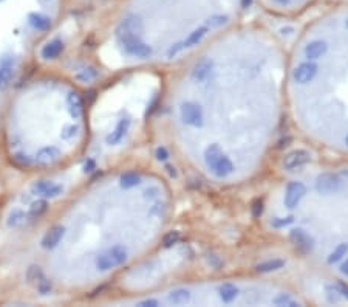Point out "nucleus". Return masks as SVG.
I'll return each instance as SVG.
<instances>
[{"instance_id": "nucleus-1", "label": "nucleus", "mask_w": 348, "mask_h": 307, "mask_svg": "<svg viewBox=\"0 0 348 307\" xmlns=\"http://www.w3.org/2000/svg\"><path fill=\"white\" fill-rule=\"evenodd\" d=\"M116 36H118L119 45L129 56H133L138 59H146L152 54V48L143 41L141 36L127 33V32H116Z\"/></svg>"}, {"instance_id": "nucleus-2", "label": "nucleus", "mask_w": 348, "mask_h": 307, "mask_svg": "<svg viewBox=\"0 0 348 307\" xmlns=\"http://www.w3.org/2000/svg\"><path fill=\"white\" fill-rule=\"evenodd\" d=\"M319 0H260V4L274 13L280 14H296L314 5Z\"/></svg>"}, {"instance_id": "nucleus-3", "label": "nucleus", "mask_w": 348, "mask_h": 307, "mask_svg": "<svg viewBox=\"0 0 348 307\" xmlns=\"http://www.w3.org/2000/svg\"><path fill=\"white\" fill-rule=\"evenodd\" d=\"M125 259H127V250L121 247V245H115V247L106 250L96 258V268L99 271H109L124 264Z\"/></svg>"}, {"instance_id": "nucleus-4", "label": "nucleus", "mask_w": 348, "mask_h": 307, "mask_svg": "<svg viewBox=\"0 0 348 307\" xmlns=\"http://www.w3.org/2000/svg\"><path fill=\"white\" fill-rule=\"evenodd\" d=\"M316 190H318L319 194H324V196L337 194L343 190V178L337 174L325 172L318 178V181H316Z\"/></svg>"}, {"instance_id": "nucleus-5", "label": "nucleus", "mask_w": 348, "mask_h": 307, "mask_svg": "<svg viewBox=\"0 0 348 307\" xmlns=\"http://www.w3.org/2000/svg\"><path fill=\"white\" fill-rule=\"evenodd\" d=\"M318 66L314 64V60H303V63L297 64V67L293 70V82L296 85H305L308 82H312L318 76Z\"/></svg>"}, {"instance_id": "nucleus-6", "label": "nucleus", "mask_w": 348, "mask_h": 307, "mask_svg": "<svg viewBox=\"0 0 348 307\" xmlns=\"http://www.w3.org/2000/svg\"><path fill=\"white\" fill-rule=\"evenodd\" d=\"M180 116H181L184 125L192 126V128H198L201 125V119H203V110H201V107H198L197 103L186 101L180 107Z\"/></svg>"}, {"instance_id": "nucleus-7", "label": "nucleus", "mask_w": 348, "mask_h": 307, "mask_svg": "<svg viewBox=\"0 0 348 307\" xmlns=\"http://www.w3.org/2000/svg\"><path fill=\"white\" fill-rule=\"evenodd\" d=\"M305 193H306V187L302 181H291L287 187V190H285V206L288 209H294L302 200V197L305 196Z\"/></svg>"}, {"instance_id": "nucleus-8", "label": "nucleus", "mask_w": 348, "mask_h": 307, "mask_svg": "<svg viewBox=\"0 0 348 307\" xmlns=\"http://www.w3.org/2000/svg\"><path fill=\"white\" fill-rule=\"evenodd\" d=\"M31 191H33V194H36V196H39V197L54 199V197L60 196L64 190H62V187L57 185V183H54V181L41 180V181L33 183V187H31Z\"/></svg>"}, {"instance_id": "nucleus-9", "label": "nucleus", "mask_w": 348, "mask_h": 307, "mask_svg": "<svg viewBox=\"0 0 348 307\" xmlns=\"http://www.w3.org/2000/svg\"><path fill=\"white\" fill-rule=\"evenodd\" d=\"M14 76V66H13V59L5 56L0 60V90H4L10 85Z\"/></svg>"}, {"instance_id": "nucleus-10", "label": "nucleus", "mask_w": 348, "mask_h": 307, "mask_svg": "<svg viewBox=\"0 0 348 307\" xmlns=\"http://www.w3.org/2000/svg\"><path fill=\"white\" fill-rule=\"evenodd\" d=\"M65 236V228L62 227V225H56L53 227L44 237L42 240V247L47 249V250H51L54 247H57V243L62 240V237Z\"/></svg>"}, {"instance_id": "nucleus-11", "label": "nucleus", "mask_w": 348, "mask_h": 307, "mask_svg": "<svg viewBox=\"0 0 348 307\" xmlns=\"http://www.w3.org/2000/svg\"><path fill=\"white\" fill-rule=\"evenodd\" d=\"M308 160H309V156L305 150H296V152L290 154L288 157H285L283 166L287 169H294V168H299V166L305 165Z\"/></svg>"}, {"instance_id": "nucleus-12", "label": "nucleus", "mask_w": 348, "mask_h": 307, "mask_svg": "<svg viewBox=\"0 0 348 307\" xmlns=\"http://www.w3.org/2000/svg\"><path fill=\"white\" fill-rule=\"evenodd\" d=\"M129 126H130V121H129L127 118H122V119L118 122V125H116L115 131L107 137V143H109V144H116V143H119V141L124 138L125 132L129 131Z\"/></svg>"}, {"instance_id": "nucleus-13", "label": "nucleus", "mask_w": 348, "mask_h": 307, "mask_svg": "<svg viewBox=\"0 0 348 307\" xmlns=\"http://www.w3.org/2000/svg\"><path fill=\"white\" fill-rule=\"evenodd\" d=\"M62 50H64V44H62V41H60V39H54V41L48 42V44L42 48L41 54H42L44 59L48 60V59L57 57V56L62 53Z\"/></svg>"}, {"instance_id": "nucleus-14", "label": "nucleus", "mask_w": 348, "mask_h": 307, "mask_svg": "<svg viewBox=\"0 0 348 307\" xmlns=\"http://www.w3.org/2000/svg\"><path fill=\"white\" fill-rule=\"evenodd\" d=\"M28 20H29L31 26L39 29V32H47V29L51 28V19L47 17V16H44V14L33 13V14H29Z\"/></svg>"}, {"instance_id": "nucleus-15", "label": "nucleus", "mask_w": 348, "mask_h": 307, "mask_svg": "<svg viewBox=\"0 0 348 307\" xmlns=\"http://www.w3.org/2000/svg\"><path fill=\"white\" fill-rule=\"evenodd\" d=\"M67 107H68V112L73 118H79L82 115V103H81V98L76 91H70L68 94Z\"/></svg>"}, {"instance_id": "nucleus-16", "label": "nucleus", "mask_w": 348, "mask_h": 307, "mask_svg": "<svg viewBox=\"0 0 348 307\" xmlns=\"http://www.w3.org/2000/svg\"><path fill=\"white\" fill-rule=\"evenodd\" d=\"M60 156V152L57 147L54 146H47V147H42L39 152H38V162L39 163H53L54 160H57Z\"/></svg>"}, {"instance_id": "nucleus-17", "label": "nucleus", "mask_w": 348, "mask_h": 307, "mask_svg": "<svg viewBox=\"0 0 348 307\" xmlns=\"http://www.w3.org/2000/svg\"><path fill=\"white\" fill-rule=\"evenodd\" d=\"M237 293H238V289L231 283H226V284H223L220 287V296L225 302H232L235 299Z\"/></svg>"}, {"instance_id": "nucleus-18", "label": "nucleus", "mask_w": 348, "mask_h": 307, "mask_svg": "<svg viewBox=\"0 0 348 307\" xmlns=\"http://www.w3.org/2000/svg\"><path fill=\"white\" fill-rule=\"evenodd\" d=\"M189 299H191V293L183 289H178V290H173L172 293H169V302H172V304H186V302H189Z\"/></svg>"}, {"instance_id": "nucleus-19", "label": "nucleus", "mask_w": 348, "mask_h": 307, "mask_svg": "<svg viewBox=\"0 0 348 307\" xmlns=\"http://www.w3.org/2000/svg\"><path fill=\"white\" fill-rule=\"evenodd\" d=\"M141 183V177L135 172H129V174H124L121 177V187L122 188H135L136 185Z\"/></svg>"}, {"instance_id": "nucleus-20", "label": "nucleus", "mask_w": 348, "mask_h": 307, "mask_svg": "<svg viewBox=\"0 0 348 307\" xmlns=\"http://www.w3.org/2000/svg\"><path fill=\"white\" fill-rule=\"evenodd\" d=\"M42 278H44V273H42L41 267L33 265V267H29V268H28L26 280H28V283H29V284H34V283L38 284Z\"/></svg>"}, {"instance_id": "nucleus-21", "label": "nucleus", "mask_w": 348, "mask_h": 307, "mask_svg": "<svg viewBox=\"0 0 348 307\" xmlns=\"http://www.w3.org/2000/svg\"><path fill=\"white\" fill-rule=\"evenodd\" d=\"M47 208H48V203H47L45 200H38V202H34L33 205H31L29 214H31L33 218H41L42 214L47 211Z\"/></svg>"}, {"instance_id": "nucleus-22", "label": "nucleus", "mask_w": 348, "mask_h": 307, "mask_svg": "<svg viewBox=\"0 0 348 307\" xmlns=\"http://www.w3.org/2000/svg\"><path fill=\"white\" fill-rule=\"evenodd\" d=\"M25 219V214L20 211V209H14L11 214H10V218H8V225L10 227H17L23 222Z\"/></svg>"}, {"instance_id": "nucleus-23", "label": "nucleus", "mask_w": 348, "mask_h": 307, "mask_svg": "<svg viewBox=\"0 0 348 307\" xmlns=\"http://www.w3.org/2000/svg\"><path fill=\"white\" fill-rule=\"evenodd\" d=\"M76 78H78L79 81H82V82H88V81H91L93 78H96V72L91 70V69H88V70L85 69V70H82L81 73H78Z\"/></svg>"}, {"instance_id": "nucleus-24", "label": "nucleus", "mask_w": 348, "mask_h": 307, "mask_svg": "<svg viewBox=\"0 0 348 307\" xmlns=\"http://www.w3.org/2000/svg\"><path fill=\"white\" fill-rule=\"evenodd\" d=\"M38 289H39V292H41L42 295H47V293H50V290H51V283H50L48 280L42 278V280L38 283Z\"/></svg>"}, {"instance_id": "nucleus-25", "label": "nucleus", "mask_w": 348, "mask_h": 307, "mask_svg": "<svg viewBox=\"0 0 348 307\" xmlns=\"http://www.w3.org/2000/svg\"><path fill=\"white\" fill-rule=\"evenodd\" d=\"M76 132H78V128H75V126H72V128H68L64 134H62V137H64L65 140H68V138H72V137H75L76 135Z\"/></svg>"}, {"instance_id": "nucleus-26", "label": "nucleus", "mask_w": 348, "mask_h": 307, "mask_svg": "<svg viewBox=\"0 0 348 307\" xmlns=\"http://www.w3.org/2000/svg\"><path fill=\"white\" fill-rule=\"evenodd\" d=\"M26 156H14V160L19 163V165H28V159H25Z\"/></svg>"}, {"instance_id": "nucleus-27", "label": "nucleus", "mask_w": 348, "mask_h": 307, "mask_svg": "<svg viewBox=\"0 0 348 307\" xmlns=\"http://www.w3.org/2000/svg\"><path fill=\"white\" fill-rule=\"evenodd\" d=\"M156 156H158V159H160V160H164V159L167 157V152H166L164 149H158Z\"/></svg>"}, {"instance_id": "nucleus-28", "label": "nucleus", "mask_w": 348, "mask_h": 307, "mask_svg": "<svg viewBox=\"0 0 348 307\" xmlns=\"http://www.w3.org/2000/svg\"><path fill=\"white\" fill-rule=\"evenodd\" d=\"M156 304H158V301H155V299H146V301L140 302V305H156Z\"/></svg>"}, {"instance_id": "nucleus-29", "label": "nucleus", "mask_w": 348, "mask_h": 307, "mask_svg": "<svg viewBox=\"0 0 348 307\" xmlns=\"http://www.w3.org/2000/svg\"><path fill=\"white\" fill-rule=\"evenodd\" d=\"M340 271H342L345 276H348V259H346L345 262H342V265H340Z\"/></svg>"}, {"instance_id": "nucleus-30", "label": "nucleus", "mask_w": 348, "mask_h": 307, "mask_svg": "<svg viewBox=\"0 0 348 307\" xmlns=\"http://www.w3.org/2000/svg\"><path fill=\"white\" fill-rule=\"evenodd\" d=\"M93 166H94V163H93V162L90 160V162H88V163H87V165L84 166V171H85V172H87V171H91V168H93Z\"/></svg>"}, {"instance_id": "nucleus-31", "label": "nucleus", "mask_w": 348, "mask_h": 307, "mask_svg": "<svg viewBox=\"0 0 348 307\" xmlns=\"http://www.w3.org/2000/svg\"><path fill=\"white\" fill-rule=\"evenodd\" d=\"M345 144H346V147H348V135H346V138H345Z\"/></svg>"}, {"instance_id": "nucleus-32", "label": "nucleus", "mask_w": 348, "mask_h": 307, "mask_svg": "<svg viewBox=\"0 0 348 307\" xmlns=\"http://www.w3.org/2000/svg\"><path fill=\"white\" fill-rule=\"evenodd\" d=\"M45 2H48V0H45Z\"/></svg>"}]
</instances>
